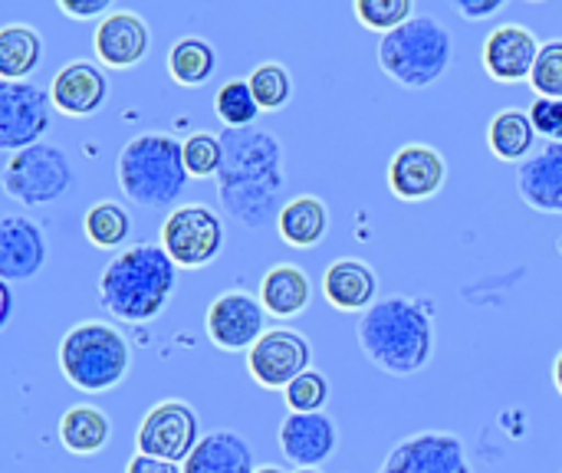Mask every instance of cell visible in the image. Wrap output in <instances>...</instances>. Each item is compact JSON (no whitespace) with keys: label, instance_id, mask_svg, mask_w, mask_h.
<instances>
[{"label":"cell","instance_id":"1","mask_svg":"<svg viewBox=\"0 0 562 473\" xmlns=\"http://www.w3.org/2000/svg\"><path fill=\"white\" fill-rule=\"evenodd\" d=\"M224 165L217 171L221 207L247 230H263L283 211V145L267 128H224Z\"/></svg>","mask_w":562,"mask_h":473},{"label":"cell","instance_id":"2","mask_svg":"<svg viewBox=\"0 0 562 473\" xmlns=\"http://www.w3.org/2000/svg\"><path fill=\"white\" fill-rule=\"evenodd\" d=\"M356 339L385 375H418L435 356V306L418 296H385L359 316Z\"/></svg>","mask_w":562,"mask_h":473},{"label":"cell","instance_id":"3","mask_svg":"<svg viewBox=\"0 0 562 473\" xmlns=\"http://www.w3.org/2000/svg\"><path fill=\"white\" fill-rule=\"evenodd\" d=\"M178 290V267L161 244H128L99 277V303L119 323H151Z\"/></svg>","mask_w":562,"mask_h":473},{"label":"cell","instance_id":"4","mask_svg":"<svg viewBox=\"0 0 562 473\" xmlns=\"http://www.w3.org/2000/svg\"><path fill=\"white\" fill-rule=\"evenodd\" d=\"M122 194L142 211H168L184 194L191 174L184 168V142L168 132L132 135L115 161Z\"/></svg>","mask_w":562,"mask_h":473},{"label":"cell","instance_id":"5","mask_svg":"<svg viewBox=\"0 0 562 473\" xmlns=\"http://www.w3.org/2000/svg\"><path fill=\"white\" fill-rule=\"evenodd\" d=\"M451 59L454 36L431 13H415L405 26L379 40V66L392 82L405 89L435 86L451 69Z\"/></svg>","mask_w":562,"mask_h":473},{"label":"cell","instance_id":"6","mask_svg":"<svg viewBox=\"0 0 562 473\" xmlns=\"http://www.w3.org/2000/svg\"><path fill=\"white\" fill-rule=\"evenodd\" d=\"M59 369L72 388L86 395H102L125 382L132 369V346L115 326L89 319L63 336Z\"/></svg>","mask_w":562,"mask_h":473},{"label":"cell","instance_id":"7","mask_svg":"<svg viewBox=\"0 0 562 473\" xmlns=\"http://www.w3.org/2000/svg\"><path fill=\"white\" fill-rule=\"evenodd\" d=\"M76 181L72 161L66 155V148L53 145V142H40L30 145L16 155L7 158L3 165V194L23 207H46L56 204Z\"/></svg>","mask_w":562,"mask_h":473},{"label":"cell","instance_id":"8","mask_svg":"<svg viewBox=\"0 0 562 473\" xmlns=\"http://www.w3.org/2000/svg\"><path fill=\"white\" fill-rule=\"evenodd\" d=\"M224 221L207 204H181L161 224V247L178 270H204L224 250Z\"/></svg>","mask_w":562,"mask_h":473},{"label":"cell","instance_id":"9","mask_svg":"<svg viewBox=\"0 0 562 473\" xmlns=\"http://www.w3.org/2000/svg\"><path fill=\"white\" fill-rule=\"evenodd\" d=\"M198 444H201V418L188 402H178V398L158 402L142 418V428L135 435L138 454L171 461V464H184Z\"/></svg>","mask_w":562,"mask_h":473},{"label":"cell","instance_id":"10","mask_svg":"<svg viewBox=\"0 0 562 473\" xmlns=\"http://www.w3.org/2000/svg\"><path fill=\"white\" fill-rule=\"evenodd\" d=\"M53 99L49 89L26 82H0V148L16 155L40 145L49 128Z\"/></svg>","mask_w":562,"mask_h":473},{"label":"cell","instance_id":"11","mask_svg":"<svg viewBox=\"0 0 562 473\" xmlns=\"http://www.w3.org/2000/svg\"><path fill=\"white\" fill-rule=\"evenodd\" d=\"M204 333L224 352H250L267 336V309L260 296L247 290H227L207 306Z\"/></svg>","mask_w":562,"mask_h":473},{"label":"cell","instance_id":"12","mask_svg":"<svg viewBox=\"0 0 562 473\" xmlns=\"http://www.w3.org/2000/svg\"><path fill=\"white\" fill-rule=\"evenodd\" d=\"M313 346L296 329H267V336L247 352L250 379L267 392H286L303 372H310Z\"/></svg>","mask_w":562,"mask_h":473},{"label":"cell","instance_id":"13","mask_svg":"<svg viewBox=\"0 0 562 473\" xmlns=\"http://www.w3.org/2000/svg\"><path fill=\"white\" fill-rule=\"evenodd\" d=\"M379 473H474V464L458 435L418 431L389 451Z\"/></svg>","mask_w":562,"mask_h":473},{"label":"cell","instance_id":"14","mask_svg":"<svg viewBox=\"0 0 562 473\" xmlns=\"http://www.w3.org/2000/svg\"><path fill=\"white\" fill-rule=\"evenodd\" d=\"M448 174V158L435 145L408 142L389 161V191L405 204L431 201L445 191Z\"/></svg>","mask_w":562,"mask_h":473},{"label":"cell","instance_id":"15","mask_svg":"<svg viewBox=\"0 0 562 473\" xmlns=\"http://www.w3.org/2000/svg\"><path fill=\"white\" fill-rule=\"evenodd\" d=\"M540 40L530 26L524 23H504L494 26L484 40V69L497 82H530L537 56H540Z\"/></svg>","mask_w":562,"mask_h":473},{"label":"cell","instance_id":"16","mask_svg":"<svg viewBox=\"0 0 562 473\" xmlns=\"http://www.w3.org/2000/svg\"><path fill=\"white\" fill-rule=\"evenodd\" d=\"M49 99H53L56 112H63L69 119H89L109 99V76L89 59H72V63L59 66V72L53 76Z\"/></svg>","mask_w":562,"mask_h":473},{"label":"cell","instance_id":"17","mask_svg":"<svg viewBox=\"0 0 562 473\" xmlns=\"http://www.w3.org/2000/svg\"><path fill=\"white\" fill-rule=\"evenodd\" d=\"M46 263V237L43 227L26 214L0 217V280L20 283L33 280Z\"/></svg>","mask_w":562,"mask_h":473},{"label":"cell","instance_id":"18","mask_svg":"<svg viewBox=\"0 0 562 473\" xmlns=\"http://www.w3.org/2000/svg\"><path fill=\"white\" fill-rule=\"evenodd\" d=\"M92 46L109 69H132L148 56L151 30L135 10H112L105 20L95 23Z\"/></svg>","mask_w":562,"mask_h":473},{"label":"cell","instance_id":"19","mask_svg":"<svg viewBox=\"0 0 562 473\" xmlns=\"http://www.w3.org/2000/svg\"><path fill=\"white\" fill-rule=\"evenodd\" d=\"M339 444V431L336 421L319 412V415H286V421L280 425V451L290 464H296V471L306 468H323Z\"/></svg>","mask_w":562,"mask_h":473},{"label":"cell","instance_id":"20","mask_svg":"<svg viewBox=\"0 0 562 473\" xmlns=\"http://www.w3.org/2000/svg\"><path fill=\"white\" fill-rule=\"evenodd\" d=\"M517 191L527 207L540 214H562V145L547 142L524 165H517Z\"/></svg>","mask_w":562,"mask_h":473},{"label":"cell","instance_id":"21","mask_svg":"<svg viewBox=\"0 0 562 473\" xmlns=\"http://www.w3.org/2000/svg\"><path fill=\"white\" fill-rule=\"evenodd\" d=\"M323 296L342 313H369L379 300V277L359 257H339L323 273Z\"/></svg>","mask_w":562,"mask_h":473},{"label":"cell","instance_id":"22","mask_svg":"<svg viewBox=\"0 0 562 473\" xmlns=\"http://www.w3.org/2000/svg\"><path fill=\"white\" fill-rule=\"evenodd\" d=\"M184 473H257L254 448L244 435L221 428L201 438V444L184 461Z\"/></svg>","mask_w":562,"mask_h":473},{"label":"cell","instance_id":"23","mask_svg":"<svg viewBox=\"0 0 562 473\" xmlns=\"http://www.w3.org/2000/svg\"><path fill=\"white\" fill-rule=\"evenodd\" d=\"M313 300V283L296 263H277L260 280V303L273 319H296Z\"/></svg>","mask_w":562,"mask_h":473},{"label":"cell","instance_id":"24","mask_svg":"<svg viewBox=\"0 0 562 473\" xmlns=\"http://www.w3.org/2000/svg\"><path fill=\"white\" fill-rule=\"evenodd\" d=\"M277 230L283 237V244L296 247V250H313L326 240L329 234V207L323 198L316 194H296L283 204L280 217H277Z\"/></svg>","mask_w":562,"mask_h":473},{"label":"cell","instance_id":"25","mask_svg":"<svg viewBox=\"0 0 562 473\" xmlns=\"http://www.w3.org/2000/svg\"><path fill=\"white\" fill-rule=\"evenodd\" d=\"M109 441H112V418L95 405H72L59 418V444L69 454L92 458L105 451Z\"/></svg>","mask_w":562,"mask_h":473},{"label":"cell","instance_id":"26","mask_svg":"<svg viewBox=\"0 0 562 473\" xmlns=\"http://www.w3.org/2000/svg\"><path fill=\"white\" fill-rule=\"evenodd\" d=\"M43 63V36L30 23L0 26V76L3 82H26Z\"/></svg>","mask_w":562,"mask_h":473},{"label":"cell","instance_id":"27","mask_svg":"<svg viewBox=\"0 0 562 473\" xmlns=\"http://www.w3.org/2000/svg\"><path fill=\"white\" fill-rule=\"evenodd\" d=\"M537 138L540 135L530 122V112H520V109H504L487 125V145L501 161L524 165L537 151Z\"/></svg>","mask_w":562,"mask_h":473},{"label":"cell","instance_id":"28","mask_svg":"<svg viewBox=\"0 0 562 473\" xmlns=\"http://www.w3.org/2000/svg\"><path fill=\"white\" fill-rule=\"evenodd\" d=\"M217 69V49L204 36H181L168 49V72L178 86H204Z\"/></svg>","mask_w":562,"mask_h":473},{"label":"cell","instance_id":"29","mask_svg":"<svg viewBox=\"0 0 562 473\" xmlns=\"http://www.w3.org/2000/svg\"><path fill=\"white\" fill-rule=\"evenodd\" d=\"M132 211L119 201H95L86 217H82V234L89 237L92 247L99 250H125V244L132 240Z\"/></svg>","mask_w":562,"mask_h":473},{"label":"cell","instance_id":"30","mask_svg":"<svg viewBox=\"0 0 562 473\" xmlns=\"http://www.w3.org/2000/svg\"><path fill=\"white\" fill-rule=\"evenodd\" d=\"M214 112L224 122V128H254L260 105L254 99V89L247 79H227L214 95Z\"/></svg>","mask_w":562,"mask_h":473},{"label":"cell","instance_id":"31","mask_svg":"<svg viewBox=\"0 0 562 473\" xmlns=\"http://www.w3.org/2000/svg\"><path fill=\"white\" fill-rule=\"evenodd\" d=\"M254 99L260 105V112H280L290 105L293 99V76L283 63H260L250 76H247Z\"/></svg>","mask_w":562,"mask_h":473},{"label":"cell","instance_id":"32","mask_svg":"<svg viewBox=\"0 0 562 473\" xmlns=\"http://www.w3.org/2000/svg\"><path fill=\"white\" fill-rule=\"evenodd\" d=\"M412 16H415V3L412 0H356V20L366 30H375L382 36L395 33Z\"/></svg>","mask_w":562,"mask_h":473},{"label":"cell","instance_id":"33","mask_svg":"<svg viewBox=\"0 0 562 473\" xmlns=\"http://www.w3.org/2000/svg\"><path fill=\"white\" fill-rule=\"evenodd\" d=\"M224 165V142L211 132H194L184 138V168L191 178H217Z\"/></svg>","mask_w":562,"mask_h":473},{"label":"cell","instance_id":"34","mask_svg":"<svg viewBox=\"0 0 562 473\" xmlns=\"http://www.w3.org/2000/svg\"><path fill=\"white\" fill-rule=\"evenodd\" d=\"M283 398H286L290 415H319L329 402V379L323 372L310 369L283 392Z\"/></svg>","mask_w":562,"mask_h":473},{"label":"cell","instance_id":"35","mask_svg":"<svg viewBox=\"0 0 562 473\" xmlns=\"http://www.w3.org/2000/svg\"><path fill=\"white\" fill-rule=\"evenodd\" d=\"M530 89L537 92V99H562V40H550L540 46Z\"/></svg>","mask_w":562,"mask_h":473},{"label":"cell","instance_id":"36","mask_svg":"<svg viewBox=\"0 0 562 473\" xmlns=\"http://www.w3.org/2000/svg\"><path fill=\"white\" fill-rule=\"evenodd\" d=\"M527 112H530L537 135L562 145V99H533V105Z\"/></svg>","mask_w":562,"mask_h":473},{"label":"cell","instance_id":"37","mask_svg":"<svg viewBox=\"0 0 562 473\" xmlns=\"http://www.w3.org/2000/svg\"><path fill=\"white\" fill-rule=\"evenodd\" d=\"M56 10L69 20H105L115 7L112 0H56Z\"/></svg>","mask_w":562,"mask_h":473},{"label":"cell","instance_id":"38","mask_svg":"<svg viewBox=\"0 0 562 473\" xmlns=\"http://www.w3.org/2000/svg\"><path fill=\"white\" fill-rule=\"evenodd\" d=\"M464 20H491V16H497L501 10H507V0H484V3H468V0H454L451 3Z\"/></svg>","mask_w":562,"mask_h":473},{"label":"cell","instance_id":"39","mask_svg":"<svg viewBox=\"0 0 562 473\" xmlns=\"http://www.w3.org/2000/svg\"><path fill=\"white\" fill-rule=\"evenodd\" d=\"M125 473H184V471H181L178 464H171V461H158V458L135 454V458L128 461Z\"/></svg>","mask_w":562,"mask_h":473},{"label":"cell","instance_id":"40","mask_svg":"<svg viewBox=\"0 0 562 473\" xmlns=\"http://www.w3.org/2000/svg\"><path fill=\"white\" fill-rule=\"evenodd\" d=\"M10 316H13V290L10 283H0V329L10 326Z\"/></svg>","mask_w":562,"mask_h":473},{"label":"cell","instance_id":"41","mask_svg":"<svg viewBox=\"0 0 562 473\" xmlns=\"http://www.w3.org/2000/svg\"><path fill=\"white\" fill-rule=\"evenodd\" d=\"M553 385H557V392L562 395V349L560 356L553 359Z\"/></svg>","mask_w":562,"mask_h":473},{"label":"cell","instance_id":"42","mask_svg":"<svg viewBox=\"0 0 562 473\" xmlns=\"http://www.w3.org/2000/svg\"><path fill=\"white\" fill-rule=\"evenodd\" d=\"M257 473H286L283 468H277V464H263V468H257Z\"/></svg>","mask_w":562,"mask_h":473},{"label":"cell","instance_id":"43","mask_svg":"<svg viewBox=\"0 0 562 473\" xmlns=\"http://www.w3.org/2000/svg\"><path fill=\"white\" fill-rule=\"evenodd\" d=\"M293 473H323V471H316V468H306V471H293Z\"/></svg>","mask_w":562,"mask_h":473}]
</instances>
